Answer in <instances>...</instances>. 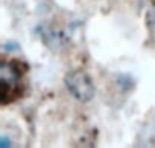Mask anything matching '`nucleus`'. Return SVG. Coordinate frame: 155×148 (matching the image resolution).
<instances>
[{"instance_id": "f257e3e1", "label": "nucleus", "mask_w": 155, "mask_h": 148, "mask_svg": "<svg viewBox=\"0 0 155 148\" xmlns=\"http://www.w3.org/2000/svg\"><path fill=\"white\" fill-rule=\"evenodd\" d=\"M65 87L68 92L81 102H88L96 95L93 80L85 70H70L65 75Z\"/></svg>"}]
</instances>
